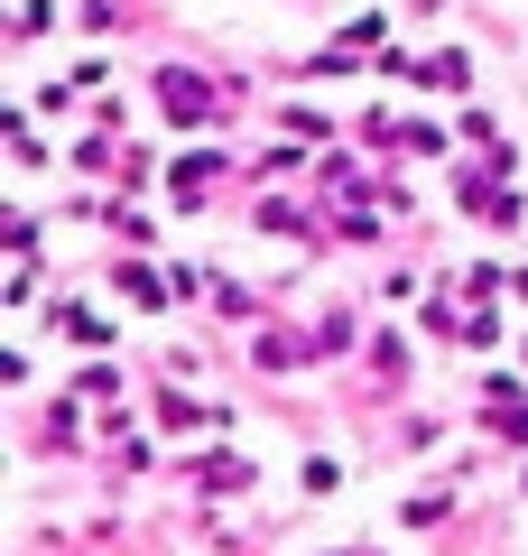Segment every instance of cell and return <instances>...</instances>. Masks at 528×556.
I'll use <instances>...</instances> for the list:
<instances>
[{"instance_id":"1","label":"cell","mask_w":528,"mask_h":556,"mask_svg":"<svg viewBox=\"0 0 528 556\" xmlns=\"http://www.w3.org/2000/svg\"><path fill=\"white\" fill-rule=\"evenodd\" d=\"M204 102H214V93H204V84H186V75H167V112H176V121H196Z\"/></svg>"}]
</instances>
